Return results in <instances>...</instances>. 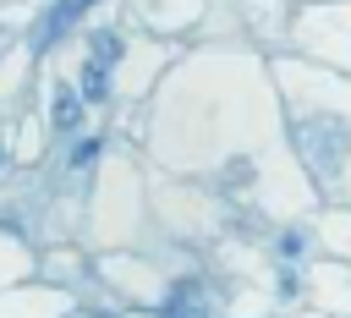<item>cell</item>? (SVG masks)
<instances>
[{
	"label": "cell",
	"mask_w": 351,
	"mask_h": 318,
	"mask_svg": "<svg viewBox=\"0 0 351 318\" xmlns=\"http://www.w3.org/2000/svg\"><path fill=\"white\" fill-rule=\"evenodd\" d=\"M296 148L307 159L313 175H340L346 170V154H351V126L340 115H302L296 121Z\"/></svg>",
	"instance_id": "6da1fadb"
},
{
	"label": "cell",
	"mask_w": 351,
	"mask_h": 318,
	"mask_svg": "<svg viewBox=\"0 0 351 318\" xmlns=\"http://www.w3.org/2000/svg\"><path fill=\"white\" fill-rule=\"evenodd\" d=\"M77 121H82V93L60 82V88H55V126L66 132V126H77Z\"/></svg>",
	"instance_id": "7a4b0ae2"
},
{
	"label": "cell",
	"mask_w": 351,
	"mask_h": 318,
	"mask_svg": "<svg viewBox=\"0 0 351 318\" xmlns=\"http://www.w3.org/2000/svg\"><path fill=\"white\" fill-rule=\"evenodd\" d=\"M77 93H82V99H104V93H110V77H104V66H99V60H88V66H82V88H77Z\"/></svg>",
	"instance_id": "3957f363"
},
{
	"label": "cell",
	"mask_w": 351,
	"mask_h": 318,
	"mask_svg": "<svg viewBox=\"0 0 351 318\" xmlns=\"http://www.w3.org/2000/svg\"><path fill=\"white\" fill-rule=\"evenodd\" d=\"M93 60L104 66V60H121V38L115 33H93Z\"/></svg>",
	"instance_id": "277c9868"
},
{
	"label": "cell",
	"mask_w": 351,
	"mask_h": 318,
	"mask_svg": "<svg viewBox=\"0 0 351 318\" xmlns=\"http://www.w3.org/2000/svg\"><path fill=\"white\" fill-rule=\"evenodd\" d=\"M225 181H230V186H247V181H252V159H230Z\"/></svg>",
	"instance_id": "5b68a950"
},
{
	"label": "cell",
	"mask_w": 351,
	"mask_h": 318,
	"mask_svg": "<svg viewBox=\"0 0 351 318\" xmlns=\"http://www.w3.org/2000/svg\"><path fill=\"white\" fill-rule=\"evenodd\" d=\"M302 247H307V236H302V230H285V236H280V258H296Z\"/></svg>",
	"instance_id": "8992f818"
},
{
	"label": "cell",
	"mask_w": 351,
	"mask_h": 318,
	"mask_svg": "<svg viewBox=\"0 0 351 318\" xmlns=\"http://www.w3.org/2000/svg\"><path fill=\"white\" fill-rule=\"evenodd\" d=\"M77 5H88V0H71V5H66V11H77Z\"/></svg>",
	"instance_id": "52a82bcc"
},
{
	"label": "cell",
	"mask_w": 351,
	"mask_h": 318,
	"mask_svg": "<svg viewBox=\"0 0 351 318\" xmlns=\"http://www.w3.org/2000/svg\"><path fill=\"white\" fill-rule=\"evenodd\" d=\"M0 164H5V154H0Z\"/></svg>",
	"instance_id": "ba28073f"
}]
</instances>
